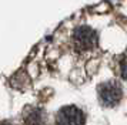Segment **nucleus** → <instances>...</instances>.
<instances>
[{"mask_svg": "<svg viewBox=\"0 0 127 125\" xmlns=\"http://www.w3.org/2000/svg\"><path fill=\"white\" fill-rule=\"evenodd\" d=\"M46 115L44 111L37 107H26L20 115L22 125H44Z\"/></svg>", "mask_w": 127, "mask_h": 125, "instance_id": "nucleus-4", "label": "nucleus"}, {"mask_svg": "<svg viewBox=\"0 0 127 125\" xmlns=\"http://www.w3.org/2000/svg\"><path fill=\"white\" fill-rule=\"evenodd\" d=\"M86 117L80 108L66 105L59 109L56 115V125H84Z\"/></svg>", "mask_w": 127, "mask_h": 125, "instance_id": "nucleus-3", "label": "nucleus"}, {"mask_svg": "<svg viewBox=\"0 0 127 125\" xmlns=\"http://www.w3.org/2000/svg\"><path fill=\"white\" fill-rule=\"evenodd\" d=\"M98 97L106 107H114L123 98V90L116 81H107L98 87Z\"/></svg>", "mask_w": 127, "mask_h": 125, "instance_id": "nucleus-2", "label": "nucleus"}, {"mask_svg": "<svg viewBox=\"0 0 127 125\" xmlns=\"http://www.w3.org/2000/svg\"><path fill=\"white\" fill-rule=\"evenodd\" d=\"M73 44L77 51H89L97 44V34L89 26H80L73 34Z\"/></svg>", "mask_w": 127, "mask_h": 125, "instance_id": "nucleus-1", "label": "nucleus"}, {"mask_svg": "<svg viewBox=\"0 0 127 125\" xmlns=\"http://www.w3.org/2000/svg\"><path fill=\"white\" fill-rule=\"evenodd\" d=\"M0 125H12V124H10V122H7V121H1Z\"/></svg>", "mask_w": 127, "mask_h": 125, "instance_id": "nucleus-6", "label": "nucleus"}, {"mask_svg": "<svg viewBox=\"0 0 127 125\" xmlns=\"http://www.w3.org/2000/svg\"><path fill=\"white\" fill-rule=\"evenodd\" d=\"M120 71H121V77L127 80V56L120 62Z\"/></svg>", "mask_w": 127, "mask_h": 125, "instance_id": "nucleus-5", "label": "nucleus"}]
</instances>
